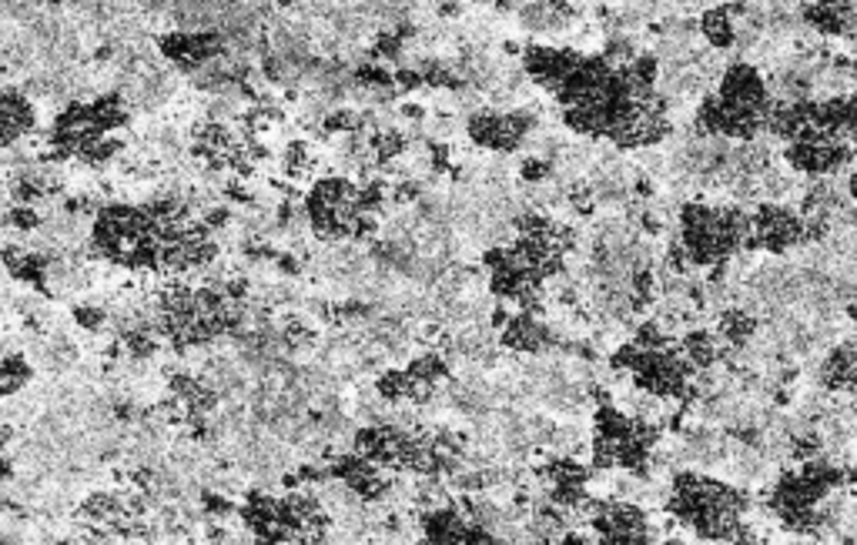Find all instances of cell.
<instances>
[{
	"label": "cell",
	"mask_w": 857,
	"mask_h": 545,
	"mask_svg": "<svg viewBox=\"0 0 857 545\" xmlns=\"http://www.w3.org/2000/svg\"><path fill=\"white\" fill-rule=\"evenodd\" d=\"M851 195H854V197H857V175H854V177H851Z\"/></svg>",
	"instance_id": "9"
},
{
	"label": "cell",
	"mask_w": 857,
	"mask_h": 545,
	"mask_svg": "<svg viewBox=\"0 0 857 545\" xmlns=\"http://www.w3.org/2000/svg\"><path fill=\"white\" fill-rule=\"evenodd\" d=\"M847 315H851V321L857 325V295L851 298V301H847Z\"/></svg>",
	"instance_id": "8"
},
{
	"label": "cell",
	"mask_w": 857,
	"mask_h": 545,
	"mask_svg": "<svg viewBox=\"0 0 857 545\" xmlns=\"http://www.w3.org/2000/svg\"><path fill=\"white\" fill-rule=\"evenodd\" d=\"M851 485H854V492H857V469L851 472Z\"/></svg>",
	"instance_id": "10"
},
{
	"label": "cell",
	"mask_w": 857,
	"mask_h": 545,
	"mask_svg": "<svg viewBox=\"0 0 857 545\" xmlns=\"http://www.w3.org/2000/svg\"><path fill=\"white\" fill-rule=\"evenodd\" d=\"M0 124H4V148H14L31 138V131L37 128V110H34L31 94H24L21 88L7 84L4 88V104H0Z\"/></svg>",
	"instance_id": "5"
},
{
	"label": "cell",
	"mask_w": 857,
	"mask_h": 545,
	"mask_svg": "<svg viewBox=\"0 0 857 545\" xmlns=\"http://www.w3.org/2000/svg\"><path fill=\"white\" fill-rule=\"evenodd\" d=\"M777 98L770 81L747 61L727 64L717 77L714 91L697 108V131L704 138L730 144H757L760 134H770V120Z\"/></svg>",
	"instance_id": "2"
},
{
	"label": "cell",
	"mask_w": 857,
	"mask_h": 545,
	"mask_svg": "<svg viewBox=\"0 0 857 545\" xmlns=\"http://www.w3.org/2000/svg\"><path fill=\"white\" fill-rule=\"evenodd\" d=\"M677 248L690 268L720 272L750 251V211L727 201H687L677 215Z\"/></svg>",
	"instance_id": "3"
},
{
	"label": "cell",
	"mask_w": 857,
	"mask_h": 545,
	"mask_svg": "<svg viewBox=\"0 0 857 545\" xmlns=\"http://www.w3.org/2000/svg\"><path fill=\"white\" fill-rule=\"evenodd\" d=\"M814 241L811 221L804 211L781 201H760L750 207V251H767V254H787L794 248H804Z\"/></svg>",
	"instance_id": "4"
},
{
	"label": "cell",
	"mask_w": 857,
	"mask_h": 545,
	"mask_svg": "<svg viewBox=\"0 0 857 545\" xmlns=\"http://www.w3.org/2000/svg\"><path fill=\"white\" fill-rule=\"evenodd\" d=\"M737 21H740V7H710V11L700 14V33L714 51H727L740 37Z\"/></svg>",
	"instance_id": "7"
},
{
	"label": "cell",
	"mask_w": 857,
	"mask_h": 545,
	"mask_svg": "<svg viewBox=\"0 0 857 545\" xmlns=\"http://www.w3.org/2000/svg\"><path fill=\"white\" fill-rule=\"evenodd\" d=\"M804 21L821 33H857V4H811L804 7Z\"/></svg>",
	"instance_id": "6"
},
{
	"label": "cell",
	"mask_w": 857,
	"mask_h": 545,
	"mask_svg": "<svg viewBox=\"0 0 857 545\" xmlns=\"http://www.w3.org/2000/svg\"><path fill=\"white\" fill-rule=\"evenodd\" d=\"M770 134L784 141V158L797 175L827 181L857 158V100H777Z\"/></svg>",
	"instance_id": "1"
}]
</instances>
